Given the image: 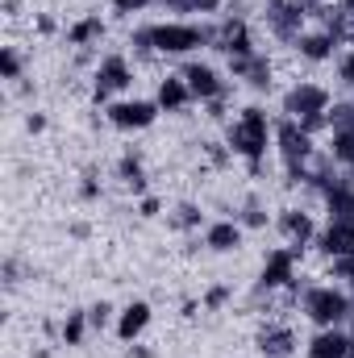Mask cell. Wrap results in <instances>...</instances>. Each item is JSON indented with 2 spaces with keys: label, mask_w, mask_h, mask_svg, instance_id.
<instances>
[{
  "label": "cell",
  "mask_w": 354,
  "mask_h": 358,
  "mask_svg": "<svg viewBox=\"0 0 354 358\" xmlns=\"http://www.w3.org/2000/svg\"><path fill=\"white\" fill-rule=\"evenodd\" d=\"M225 296H229L225 287H213V292L204 296V304H208V308H217V304H225Z\"/></svg>",
  "instance_id": "24"
},
{
  "label": "cell",
  "mask_w": 354,
  "mask_h": 358,
  "mask_svg": "<svg viewBox=\"0 0 354 358\" xmlns=\"http://www.w3.org/2000/svg\"><path fill=\"white\" fill-rule=\"evenodd\" d=\"M296 255H300V250H292V246L271 250V255H267V263H263L259 292H279V287H288V283L296 279Z\"/></svg>",
  "instance_id": "6"
},
{
  "label": "cell",
  "mask_w": 354,
  "mask_h": 358,
  "mask_svg": "<svg viewBox=\"0 0 354 358\" xmlns=\"http://www.w3.org/2000/svg\"><path fill=\"white\" fill-rule=\"evenodd\" d=\"M204 246L217 250V255L238 250V246H242V225H238V221H217V225H208V229H204Z\"/></svg>",
  "instance_id": "14"
},
{
  "label": "cell",
  "mask_w": 354,
  "mask_h": 358,
  "mask_svg": "<svg viewBox=\"0 0 354 358\" xmlns=\"http://www.w3.org/2000/svg\"><path fill=\"white\" fill-rule=\"evenodd\" d=\"M279 229H283V238H288L292 250H304L309 242H317V221H313V213H304V208H283Z\"/></svg>",
  "instance_id": "9"
},
{
  "label": "cell",
  "mask_w": 354,
  "mask_h": 358,
  "mask_svg": "<svg viewBox=\"0 0 354 358\" xmlns=\"http://www.w3.org/2000/svg\"><path fill=\"white\" fill-rule=\"evenodd\" d=\"M309 358H351V334L346 329H321L309 342Z\"/></svg>",
  "instance_id": "12"
},
{
  "label": "cell",
  "mask_w": 354,
  "mask_h": 358,
  "mask_svg": "<svg viewBox=\"0 0 354 358\" xmlns=\"http://www.w3.org/2000/svg\"><path fill=\"white\" fill-rule=\"evenodd\" d=\"M221 8V0H196V13H217Z\"/></svg>",
  "instance_id": "26"
},
{
  "label": "cell",
  "mask_w": 354,
  "mask_h": 358,
  "mask_svg": "<svg viewBox=\"0 0 354 358\" xmlns=\"http://www.w3.org/2000/svg\"><path fill=\"white\" fill-rule=\"evenodd\" d=\"M183 84L192 92V100H217V96H225V84H221V76L208 67V63H187L183 67Z\"/></svg>",
  "instance_id": "8"
},
{
  "label": "cell",
  "mask_w": 354,
  "mask_h": 358,
  "mask_svg": "<svg viewBox=\"0 0 354 358\" xmlns=\"http://www.w3.org/2000/svg\"><path fill=\"white\" fill-rule=\"evenodd\" d=\"M155 213H159V200H155V196H146V200H142V217H155Z\"/></svg>",
  "instance_id": "25"
},
{
  "label": "cell",
  "mask_w": 354,
  "mask_h": 358,
  "mask_svg": "<svg viewBox=\"0 0 354 358\" xmlns=\"http://www.w3.org/2000/svg\"><path fill=\"white\" fill-rule=\"evenodd\" d=\"M108 317H113V304L108 300H100V304H92V313H88V321L100 329V325H108Z\"/></svg>",
  "instance_id": "21"
},
{
  "label": "cell",
  "mask_w": 354,
  "mask_h": 358,
  "mask_svg": "<svg viewBox=\"0 0 354 358\" xmlns=\"http://www.w3.org/2000/svg\"><path fill=\"white\" fill-rule=\"evenodd\" d=\"M0 67H4V80H21V55H17L13 46L4 50V63H0Z\"/></svg>",
  "instance_id": "19"
},
{
  "label": "cell",
  "mask_w": 354,
  "mask_h": 358,
  "mask_svg": "<svg viewBox=\"0 0 354 358\" xmlns=\"http://www.w3.org/2000/svg\"><path fill=\"white\" fill-rule=\"evenodd\" d=\"M171 13H196V0H163Z\"/></svg>",
  "instance_id": "22"
},
{
  "label": "cell",
  "mask_w": 354,
  "mask_h": 358,
  "mask_svg": "<svg viewBox=\"0 0 354 358\" xmlns=\"http://www.w3.org/2000/svg\"><path fill=\"white\" fill-rule=\"evenodd\" d=\"M96 38H104V21H100V13H92V17H84V21H76L71 29H67V42L71 46H88V42H96Z\"/></svg>",
  "instance_id": "16"
},
{
  "label": "cell",
  "mask_w": 354,
  "mask_h": 358,
  "mask_svg": "<svg viewBox=\"0 0 354 358\" xmlns=\"http://www.w3.org/2000/svg\"><path fill=\"white\" fill-rule=\"evenodd\" d=\"M304 317L321 329H342L351 321V292L334 283H317L304 292Z\"/></svg>",
  "instance_id": "2"
},
{
  "label": "cell",
  "mask_w": 354,
  "mask_h": 358,
  "mask_svg": "<svg viewBox=\"0 0 354 358\" xmlns=\"http://www.w3.org/2000/svg\"><path fill=\"white\" fill-rule=\"evenodd\" d=\"M88 325H92V321L84 317V313H71V317L63 321V342H67V346H80V342H84V329H88Z\"/></svg>",
  "instance_id": "17"
},
{
  "label": "cell",
  "mask_w": 354,
  "mask_h": 358,
  "mask_svg": "<svg viewBox=\"0 0 354 358\" xmlns=\"http://www.w3.org/2000/svg\"><path fill=\"white\" fill-rule=\"evenodd\" d=\"M317 250L325 259H346L354 255V217H338L317 234Z\"/></svg>",
  "instance_id": "7"
},
{
  "label": "cell",
  "mask_w": 354,
  "mask_h": 358,
  "mask_svg": "<svg viewBox=\"0 0 354 358\" xmlns=\"http://www.w3.org/2000/svg\"><path fill=\"white\" fill-rule=\"evenodd\" d=\"M159 113L163 108L155 100H117V104H108V121L117 129H146V125H155Z\"/></svg>",
  "instance_id": "5"
},
{
  "label": "cell",
  "mask_w": 354,
  "mask_h": 358,
  "mask_svg": "<svg viewBox=\"0 0 354 358\" xmlns=\"http://www.w3.org/2000/svg\"><path fill=\"white\" fill-rule=\"evenodd\" d=\"M163 113H183L187 104H192V92L183 84V76H167L163 84H159V100H155Z\"/></svg>",
  "instance_id": "15"
},
{
  "label": "cell",
  "mask_w": 354,
  "mask_h": 358,
  "mask_svg": "<svg viewBox=\"0 0 354 358\" xmlns=\"http://www.w3.org/2000/svg\"><path fill=\"white\" fill-rule=\"evenodd\" d=\"M296 50H300V59H309V63H325V59H334V50H338V38L321 25V29H304L300 38H296Z\"/></svg>",
  "instance_id": "10"
},
{
  "label": "cell",
  "mask_w": 354,
  "mask_h": 358,
  "mask_svg": "<svg viewBox=\"0 0 354 358\" xmlns=\"http://www.w3.org/2000/svg\"><path fill=\"white\" fill-rule=\"evenodd\" d=\"M204 217H200V208L196 204H179L176 217H171V225H179V229H192V225H200Z\"/></svg>",
  "instance_id": "18"
},
{
  "label": "cell",
  "mask_w": 354,
  "mask_h": 358,
  "mask_svg": "<svg viewBox=\"0 0 354 358\" xmlns=\"http://www.w3.org/2000/svg\"><path fill=\"white\" fill-rule=\"evenodd\" d=\"M229 150L238 155V159H246L250 163V171H259V163H263V155L271 150V121H267L263 108H242L238 117H234V125H229Z\"/></svg>",
  "instance_id": "1"
},
{
  "label": "cell",
  "mask_w": 354,
  "mask_h": 358,
  "mask_svg": "<svg viewBox=\"0 0 354 358\" xmlns=\"http://www.w3.org/2000/svg\"><path fill=\"white\" fill-rule=\"evenodd\" d=\"M25 129H29V134H42V129H46V117L29 113V117H25Z\"/></svg>",
  "instance_id": "23"
},
{
  "label": "cell",
  "mask_w": 354,
  "mask_h": 358,
  "mask_svg": "<svg viewBox=\"0 0 354 358\" xmlns=\"http://www.w3.org/2000/svg\"><path fill=\"white\" fill-rule=\"evenodd\" d=\"M129 80H134L129 59H125V55H104V59L96 63V88H92V96H96V100H108L113 92L129 88Z\"/></svg>",
  "instance_id": "4"
},
{
  "label": "cell",
  "mask_w": 354,
  "mask_h": 358,
  "mask_svg": "<svg viewBox=\"0 0 354 358\" xmlns=\"http://www.w3.org/2000/svg\"><path fill=\"white\" fill-rule=\"evenodd\" d=\"M259 350H263V358H292L296 355L292 325H267L263 334H259Z\"/></svg>",
  "instance_id": "11"
},
{
  "label": "cell",
  "mask_w": 354,
  "mask_h": 358,
  "mask_svg": "<svg viewBox=\"0 0 354 358\" xmlns=\"http://www.w3.org/2000/svg\"><path fill=\"white\" fill-rule=\"evenodd\" d=\"M146 325H150V304H146V300H134V304H125L121 317H117V338H121V342H134Z\"/></svg>",
  "instance_id": "13"
},
{
  "label": "cell",
  "mask_w": 354,
  "mask_h": 358,
  "mask_svg": "<svg viewBox=\"0 0 354 358\" xmlns=\"http://www.w3.org/2000/svg\"><path fill=\"white\" fill-rule=\"evenodd\" d=\"M113 4V13H121V17H129V13H142V8H150L155 0H108Z\"/></svg>",
  "instance_id": "20"
},
{
  "label": "cell",
  "mask_w": 354,
  "mask_h": 358,
  "mask_svg": "<svg viewBox=\"0 0 354 358\" xmlns=\"http://www.w3.org/2000/svg\"><path fill=\"white\" fill-rule=\"evenodd\" d=\"M283 113L292 121H313V117H325L330 113V92L321 84H296V88L283 96Z\"/></svg>",
  "instance_id": "3"
}]
</instances>
